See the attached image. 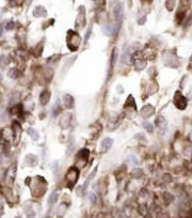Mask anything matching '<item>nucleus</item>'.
Listing matches in <instances>:
<instances>
[{"label":"nucleus","instance_id":"f257e3e1","mask_svg":"<svg viewBox=\"0 0 192 218\" xmlns=\"http://www.w3.org/2000/svg\"><path fill=\"white\" fill-rule=\"evenodd\" d=\"M81 43V38L77 32L73 30L68 31L67 33V47L70 48V51H75L78 49Z\"/></svg>","mask_w":192,"mask_h":218},{"label":"nucleus","instance_id":"f03ea898","mask_svg":"<svg viewBox=\"0 0 192 218\" xmlns=\"http://www.w3.org/2000/svg\"><path fill=\"white\" fill-rule=\"evenodd\" d=\"M65 178H66V181H67V185H68V187L70 188H73V186L77 183V181H78V178H79V170L77 169V168L75 167H72L68 169V171H67L66 175H65Z\"/></svg>","mask_w":192,"mask_h":218},{"label":"nucleus","instance_id":"7ed1b4c3","mask_svg":"<svg viewBox=\"0 0 192 218\" xmlns=\"http://www.w3.org/2000/svg\"><path fill=\"white\" fill-rule=\"evenodd\" d=\"M174 105L180 110H184L187 107V100L184 95L181 94L179 91H176L175 95H174Z\"/></svg>","mask_w":192,"mask_h":218},{"label":"nucleus","instance_id":"20e7f679","mask_svg":"<svg viewBox=\"0 0 192 218\" xmlns=\"http://www.w3.org/2000/svg\"><path fill=\"white\" fill-rule=\"evenodd\" d=\"M78 16H77V20H76V26L78 28H83L86 25V12H84L83 6H80L78 10Z\"/></svg>","mask_w":192,"mask_h":218},{"label":"nucleus","instance_id":"39448f33","mask_svg":"<svg viewBox=\"0 0 192 218\" xmlns=\"http://www.w3.org/2000/svg\"><path fill=\"white\" fill-rule=\"evenodd\" d=\"M12 129H13V135H14V138H15V142H17L18 140H19L20 137V134H22V126L18 122L14 121L13 122V126H12Z\"/></svg>","mask_w":192,"mask_h":218},{"label":"nucleus","instance_id":"423d86ee","mask_svg":"<svg viewBox=\"0 0 192 218\" xmlns=\"http://www.w3.org/2000/svg\"><path fill=\"white\" fill-rule=\"evenodd\" d=\"M155 124H156V126L160 129V131H164L167 129V125H168L167 120H165L163 117H161V115H159V117L157 118L156 121H155Z\"/></svg>","mask_w":192,"mask_h":218},{"label":"nucleus","instance_id":"0eeeda50","mask_svg":"<svg viewBox=\"0 0 192 218\" xmlns=\"http://www.w3.org/2000/svg\"><path fill=\"white\" fill-rule=\"evenodd\" d=\"M70 121H72V115L70 113H65L63 115V118L61 119V122H60L62 128L63 129L68 128V126L70 125Z\"/></svg>","mask_w":192,"mask_h":218},{"label":"nucleus","instance_id":"6e6552de","mask_svg":"<svg viewBox=\"0 0 192 218\" xmlns=\"http://www.w3.org/2000/svg\"><path fill=\"white\" fill-rule=\"evenodd\" d=\"M154 107L152 106V105H146V106H144L142 109H141V115H142L143 118H150V115L154 113Z\"/></svg>","mask_w":192,"mask_h":218},{"label":"nucleus","instance_id":"1a4fd4ad","mask_svg":"<svg viewBox=\"0 0 192 218\" xmlns=\"http://www.w3.org/2000/svg\"><path fill=\"white\" fill-rule=\"evenodd\" d=\"M113 13H114L115 18H116L119 22L123 19V6L121 4V3H119V4H116V6H114Z\"/></svg>","mask_w":192,"mask_h":218},{"label":"nucleus","instance_id":"9d476101","mask_svg":"<svg viewBox=\"0 0 192 218\" xmlns=\"http://www.w3.org/2000/svg\"><path fill=\"white\" fill-rule=\"evenodd\" d=\"M47 15V11L46 9L42 6H37L35 9L33 10V16L35 17H44Z\"/></svg>","mask_w":192,"mask_h":218},{"label":"nucleus","instance_id":"9b49d317","mask_svg":"<svg viewBox=\"0 0 192 218\" xmlns=\"http://www.w3.org/2000/svg\"><path fill=\"white\" fill-rule=\"evenodd\" d=\"M26 165L30 166V167H34L35 165H37V157L33 154H28L25 158Z\"/></svg>","mask_w":192,"mask_h":218},{"label":"nucleus","instance_id":"f8f14e48","mask_svg":"<svg viewBox=\"0 0 192 218\" xmlns=\"http://www.w3.org/2000/svg\"><path fill=\"white\" fill-rule=\"evenodd\" d=\"M113 144V140L111 138H105L101 142V151L103 152H107L110 150V148Z\"/></svg>","mask_w":192,"mask_h":218},{"label":"nucleus","instance_id":"ddd939ff","mask_svg":"<svg viewBox=\"0 0 192 218\" xmlns=\"http://www.w3.org/2000/svg\"><path fill=\"white\" fill-rule=\"evenodd\" d=\"M50 96H51L50 91H48V90L43 91V92L41 93V95H40V101H41V104H42V105H46V104H48V102H49V100H50Z\"/></svg>","mask_w":192,"mask_h":218},{"label":"nucleus","instance_id":"4468645a","mask_svg":"<svg viewBox=\"0 0 192 218\" xmlns=\"http://www.w3.org/2000/svg\"><path fill=\"white\" fill-rule=\"evenodd\" d=\"M63 104L66 108H72L74 106V97L70 94H65L63 96Z\"/></svg>","mask_w":192,"mask_h":218},{"label":"nucleus","instance_id":"2eb2a0df","mask_svg":"<svg viewBox=\"0 0 192 218\" xmlns=\"http://www.w3.org/2000/svg\"><path fill=\"white\" fill-rule=\"evenodd\" d=\"M89 154H90V151L88 149H82V150L78 153V158L79 160H82L83 162H86L88 158H89Z\"/></svg>","mask_w":192,"mask_h":218},{"label":"nucleus","instance_id":"dca6fc26","mask_svg":"<svg viewBox=\"0 0 192 218\" xmlns=\"http://www.w3.org/2000/svg\"><path fill=\"white\" fill-rule=\"evenodd\" d=\"M28 131V134L30 135V137L32 138L33 140H37L40 138L39 133H37V131H36L34 128H32V127H29L28 131Z\"/></svg>","mask_w":192,"mask_h":218},{"label":"nucleus","instance_id":"f3484780","mask_svg":"<svg viewBox=\"0 0 192 218\" xmlns=\"http://www.w3.org/2000/svg\"><path fill=\"white\" fill-rule=\"evenodd\" d=\"M8 75L10 78H13V79H16L18 76H19V71L17 70V69H11V70L9 71Z\"/></svg>","mask_w":192,"mask_h":218},{"label":"nucleus","instance_id":"a211bd4d","mask_svg":"<svg viewBox=\"0 0 192 218\" xmlns=\"http://www.w3.org/2000/svg\"><path fill=\"white\" fill-rule=\"evenodd\" d=\"M128 106H130V107H132V108L134 109H136L137 108V106H136V103H134V97H132V96H131V95H129V96H128V98H127V102H126V104H125V108H127Z\"/></svg>","mask_w":192,"mask_h":218},{"label":"nucleus","instance_id":"6ab92c4d","mask_svg":"<svg viewBox=\"0 0 192 218\" xmlns=\"http://www.w3.org/2000/svg\"><path fill=\"white\" fill-rule=\"evenodd\" d=\"M57 200H58V193H57V191H53V193L50 195L49 199H48V203H49V205H52V204L56 203Z\"/></svg>","mask_w":192,"mask_h":218},{"label":"nucleus","instance_id":"aec40b11","mask_svg":"<svg viewBox=\"0 0 192 218\" xmlns=\"http://www.w3.org/2000/svg\"><path fill=\"white\" fill-rule=\"evenodd\" d=\"M129 56H130V55H129V51H128V48L124 49V53H123V55H122L121 62H122V63H124V64H127V63H128V57H129Z\"/></svg>","mask_w":192,"mask_h":218},{"label":"nucleus","instance_id":"412c9836","mask_svg":"<svg viewBox=\"0 0 192 218\" xmlns=\"http://www.w3.org/2000/svg\"><path fill=\"white\" fill-rule=\"evenodd\" d=\"M143 171L141 169H134L132 172H131V176L134 178V179H140V178H142L143 176Z\"/></svg>","mask_w":192,"mask_h":218},{"label":"nucleus","instance_id":"4be33fe9","mask_svg":"<svg viewBox=\"0 0 192 218\" xmlns=\"http://www.w3.org/2000/svg\"><path fill=\"white\" fill-rule=\"evenodd\" d=\"M96 172H97V169H95V170L93 171L92 173L90 174L89 179L86 180V183H84V184H83V187H82V189H83V190H86V187H88V185L90 184V182H91L93 179H94V175H95V174H96Z\"/></svg>","mask_w":192,"mask_h":218},{"label":"nucleus","instance_id":"5701e85b","mask_svg":"<svg viewBox=\"0 0 192 218\" xmlns=\"http://www.w3.org/2000/svg\"><path fill=\"white\" fill-rule=\"evenodd\" d=\"M61 112V106H60V102L57 101V103L55 104V106H53V110H52V115L53 117H56L58 115L59 113Z\"/></svg>","mask_w":192,"mask_h":218},{"label":"nucleus","instance_id":"b1692460","mask_svg":"<svg viewBox=\"0 0 192 218\" xmlns=\"http://www.w3.org/2000/svg\"><path fill=\"white\" fill-rule=\"evenodd\" d=\"M175 1L176 0H167L165 1V8H167L168 11H172L175 6Z\"/></svg>","mask_w":192,"mask_h":218},{"label":"nucleus","instance_id":"393cba45","mask_svg":"<svg viewBox=\"0 0 192 218\" xmlns=\"http://www.w3.org/2000/svg\"><path fill=\"white\" fill-rule=\"evenodd\" d=\"M113 32H114V27L112 25L106 26V27L104 28V33L106 34V35H111Z\"/></svg>","mask_w":192,"mask_h":218},{"label":"nucleus","instance_id":"a878e982","mask_svg":"<svg viewBox=\"0 0 192 218\" xmlns=\"http://www.w3.org/2000/svg\"><path fill=\"white\" fill-rule=\"evenodd\" d=\"M128 160V164L130 166H137L138 165V160H137V157L134 155H130V156H128L127 158Z\"/></svg>","mask_w":192,"mask_h":218},{"label":"nucleus","instance_id":"bb28decb","mask_svg":"<svg viewBox=\"0 0 192 218\" xmlns=\"http://www.w3.org/2000/svg\"><path fill=\"white\" fill-rule=\"evenodd\" d=\"M143 125H144V128L146 129L148 133H153V131H154V127L152 126V124H150V123H148V122H144V124H143Z\"/></svg>","mask_w":192,"mask_h":218},{"label":"nucleus","instance_id":"cd10ccee","mask_svg":"<svg viewBox=\"0 0 192 218\" xmlns=\"http://www.w3.org/2000/svg\"><path fill=\"white\" fill-rule=\"evenodd\" d=\"M116 53H117L116 49H114V51H112V61H111L112 66L114 65V63H115V60H116Z\"/></svg>","mask_w":192,"mask_h":218},{"label":"nucleus","instance_id":"c85d7f7f","mask_svg":"<svg viewBox=\"0 0 192 218\" xmlns=\"http://www.w3.org/2000/svg\"><path fill=\"white\" fill-rule=\"evenodd\" d=\"M6 119V112L4 111H1L0 112V124L2 123V122H4Z\"/></svg>","mask_w":192,"mask_h":218},{"label":"nucleus","instance_id":"c756f323","mask_svg":"<svg viewBox=\"0 0 192 218\" xmlns=\"http://www.w3.org/2000/svg\"><path fill=\"white\" fill-rule=\"evenodd\" d=\"M90 200H91V202H96V195H94V193H90V196H89Z\"/></svg>","mask_w":192,"mask_h":218},{"label":"nucleus","instance_id":"7c9ffc66","mask_svg":"<svg viewBox=\"0 0 192 218\" xmlns=\"http://www.w3.org/2000/svg\"><path fill=\"white\" fill-rule=\"evenodd\" d=\"M14 28V22H9L8 25H6V30H11V29Z\"/></svg>","mask_w":192,"mask_h":218},{"label":"nucleus","instance_id":"2f4dec72","mask_svg":"<svg viewBox=\"0 0 192 218\" xmlns=\"http://www.w3.org/2000/svg\"><path fill=\"white\" fill-rule=\"evenodd\" d=\"M145 20H146V17H142V18H140L139 20H138V22H139V25H143L145 22Z\"/></svg>","mask_w":192,"mask_h":218},{"label":"nucleus","instance_id":"473e14b6","mask_svg":"<svg viewBox=\"0 0 192 218\" xmlns=\"http://www.w3.org/2000/svg\"><path fill=\"white\" fill-rule=\"evenodd\" d=\"M90 34H91V27H90V29H89V31H88V33L86 34V41H88V40H89V38H90Z\"/></svg>","mask_w":192,"mask_h":218},{"label":"nucleus","instance_id":"72a5a7b5","mask_svg":"<svg viewBox=\"0 0 192 218\" xmlns=\"http://www.w3.org/2000/svg\"><path fill=\"white\" fill-rule=\"evenodd\" d=\"M31 2H32V0H25V3H26V4H27V6L31 4Z\"/></svg>","mask_w":192,"mask_h":218},{"label":"nucleus","instance_id":"f704fd0d","mask_svg":"<svg viewBox=\"0 0 192 218\" xmlns=\"http://www.w3.org/2000/svg\"><path fill=\"white\" fill-rule=\"evenodd\" d=\"M2 31H3V29H2V25L0 24V36L2 35Z\"/></svg>","mask_w":192,"mask_h":218},{"label":"nucleus","instance_id":"c9c22d12","mask_svg":"<svg viewBox=\"0 0 192 218\" xmlns=\"http://www.w3.org/2000/svg\"><path fill=\"white\" fill-rule=\"evenodd\" d=\"M189 97L192 98V88L190 89V91H189Z\"/></svg>","mask_w":192,"mask_h":218},{"label":"nucleus","instance_id":"e433bc0d","mask_svg":"<svg viewBox=\"0 0 192 218\" xmlns=\"http://www.w3.org/2000/svg\"><path fill=\"white\" fill-rule=\"evenodd\" d=\"M142 1H147V2H152V0H142Z\"/></svg>","mask_w":192,"mask_h":218},{"label":"nucleus","instance_id":"4c0bfd02","mask_svg":"<svg viewBox=\"0 0 192 218\" xmlns=\"http://www.w3.org/2000/svg\"><path fill=\"white\" fill-rule=\"evenodd\" d=\"M0 79H1V76H0Z\"/></svg>","mask_w":192,"mask_h":218},{"label":"nucleus","instance_id":"58836bf2","mask_svg":"<svg viewBox=\"0 0 192 218\" xmlns=\"http://www.w3.org/2000/svg\"><path fill=\"white\" fill-rule=\"evenodd\" d=\"M17 218H20V217H17Z\"/></svg>","mask_w":192,"mask_h":218}]
</instances>
